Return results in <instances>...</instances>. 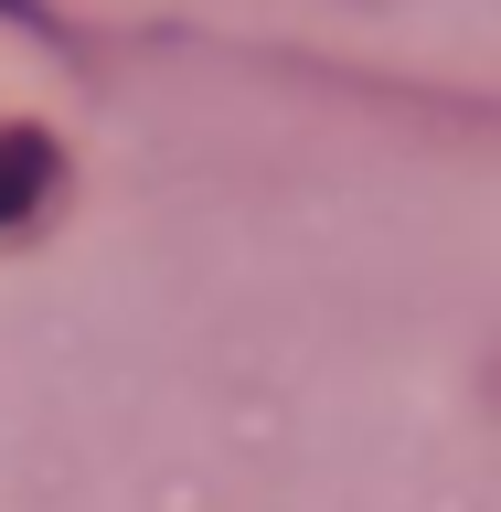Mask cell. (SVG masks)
Segmentation results:
<instances>
[{
  "mask_svg": "<svg viewBox=\"0 0 501 512\" xmlns=\"http://www.w3.org/2000/svg\"><path fill=\"white\" fill-rule=\"evenodd\" d=\"M43 192H54V150H43L32 128H0V224L32 214Z\"/></svg>",
  "mask_w": 501,
  "mask_h": 512,
  "instance_id": "obj_1",
  "label": "cell"
}]
</instances>
